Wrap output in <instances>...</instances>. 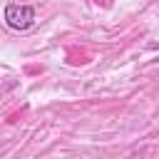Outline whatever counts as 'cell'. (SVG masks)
Instances as JSON below:
<instances>
[{
	"mask_svg": "<svg viewBox=\"0 0 159 159\" xmlns=\"http://www.w3.org/2000/svg\"><path fill=\"white\" fill-rule=\"evenodd\" d=\"M2 15H5V25L10 30H17V32L35 25V7H30V5H15V2H10Z\"/></svg>",
	"mask_w": 159,
	"mask_h": 159,
	"instance_id": "cell-1",
	"label": "cell"
}]
</instances>
